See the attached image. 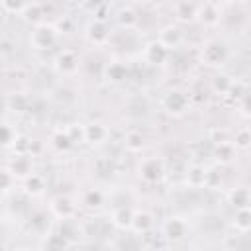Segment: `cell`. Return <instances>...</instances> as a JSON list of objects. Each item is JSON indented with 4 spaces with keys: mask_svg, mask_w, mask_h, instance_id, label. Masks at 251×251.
<instances>
[{
    "mask_svg": "<svg viewBox=\"0 0 251 251\" xmlns=\"http://www.w3.org/2000/svg\"><path fill=\"white\" fill-rule=\"evenodd\" d=\"M135 22H137V16H135V12H133L131 8H122V10L118 12V24H120V25H124V27H133Z\"/></svg>",
    "mask_w": 251,
    "mask_h": 251,
    "instance_id": "obj_28",
    "label": "cell"
},
{
    "mask_svg": "<svg viewBox=\"0 0 251 251\" xmlns=\"http://www.w3.org/2000/svg\"><path fill=\"white\" fill-rule=\"evenodd\" d=\"M18 139H20V137H18L16 129H14L10 124H6V126H4V145H6V147H12V145H16Z\"/></svg>",
    "mask_w": 251,
    "mask_h": 251,
    "instance_id": "obj_35",
    "label": "cell"
},
{
    "mask_svg": "<svg viewBox=\"0 0 251 251\" xmlns=\"http://www.w3.org/2000/svg\"><path fill=\"white\" fill-rule=\"evenodd\" d=\"M24 14H25L24 18H25L27 22H39L41 16H43V8H41V4H27Z\"/></svg>",
    "mask_w": 251,
    "mask_h": 251,
    "instance_id": "obj_32",
    "label": "cell"
},
{
    "mask_svg": "<svg viewBox=\"0 0 251 251\" xmlns=\"http://www.w3.org/2000/svg\"><path fill=\"white\" fill-rule=\"evenodd\" d=\"M227 198H229V204H231L235 210H239V208H249L251 190H247V188H235V190L229 192Z\"/></svg>",
    "mask_w": 251,
    "mask_h": 251,
    "instance_id": "obj_19",
    "label": "cell"
},
{
    "mask_svg": "<svg viewBox=\"0 0 251 251\" xmlns=\"http://www.w3.org/2000/svg\"><path fill=\"white\" fill-rule=\"evenodd\" d=\"M241 92H243V84H241V82H233V84H231L229 94H231L233 98H241V96H243Z\"/></svg>",
    "mask_w": 251,
    "mask_h": 251,
    "instance_id": "obj_37",
    "label": "cell"
},
{
    "mask_svg": "<svg viewBox=\"0 0 251 251\" xmlns=\"http://www.w3.org/2000/svg\"><path fill=\"white\" fill-rule=\"evenodd\" d=\"M235 147H241V149H249L251 145V129H237L235 131Z\"/></svg>",
    "mask_w": 251,
    "mask_h": 251,
    "instance_id": "obj_31",
    "label": "cell"
},
{
    "mask_svg": "<svg viewBox=\"0 0 251 251\" xmlns=\"http://www.w3.org/2000/svg\"><path fill=\"white\" fill-rule=\"evenodd\" d=\"M104 76H106V80H108V82L120 84V82H124V80L129 76V67H127L126 63L114 61V63H110V65L106 67V71H104Z\"/></svg>",
    "mask_w": 251,
    "mask_h": 251,
    "instance_id": "obj_9",
    "label": "cell"
},
{
    "mask_svg": "<svg viewBox=\"0 0 251 251\" xmlns=\"http://www.w3.org/2000/svg\"><path fill=\"white\" fill-rule=\"evenodd\" d=\"M249 208H251V198H249Z\"/></svg>",
    "mask_w": 251,
    "mask_h": 251,
    "instance_id": "obj_40",
    "label": "cell"
},
{
    "mask_svg": "<svg viewBox=\"0 0 251 251\" xmlns=\"http://www.w3.org/2000/svg\"><path fill=\"white\" fill-rule=\"evenodd\" d=\"M202 59L206 65H212V67H218V65H224L226 59H227V47L224 41H210L204 45L202 49Z\"/></svg>",
    "mask_w": 251,
    "mask_h": 251,
    "instance_id": "obj_3",
    "label": "cell"
},
{
    "mask_svg": "<svg viewBox=\"0 0 251 251\" xmlns=\"http://www.w3.org/2000/svg\"><path fill=\"white\" fill-rule=\"evenodd\" d=\"M206 175H208V169H204L202 165L188 167L186 169V182H188V186H192V188L206 186Z\"/></svg>",
    "mask_w": 251,
    "mask_h": 251,
    "instance_id": "obj_14",
    "label": "cell"
},
{
    "mask_svg": "<svg viewBox=\"0 0 251 251\" xmlns=\"http://www.w3.org/2000/svg\"><path fill=\"white\" fill-rule=\"evenodd\" d=\"M133 214L131 208H126V206H120L112 212V224L120 229H131V222H133Z\"/></svg>",
    "mask_w": 251,
    "mask_h": 251,
    "instance_id": "obj_13",
    "label": "cell"
},
{
    "mask_svg": "<svg viewBox=\"0 0 251 251\" xmlns=\"http://www.w3.org/2000/svg\"><path fill=\"white\" fill-rule=\"evenodd\" d=\"M82 204H84L86 208H90V210H98V208H102V204H104V194H102L100 190H96V188L86 190L84 196H82Z\"/></svg>",
    "mask_w": 251,
    "mask_h": 251,
    "instance_id": "obj_25",
    "label": "cell"
},
{
    "mask_svg": "<svg viewBox=\"0 0 251 251\" xmlns=\"http://www.w3.org/2000/svg\"><path fill=\"white\" fill-rule=\"evenodd\" d=\"M14 251H31V249H27V247H20V249H14Z\"/></svg>",
    "mask_w": 251,
    "mask_h": 251,
    "instance_id": "obj_39",
    "label": "cell"
},
{
    "mask_svg": "<svg viewBox=\"0 0 251 251\" xmlns=\"http://www.w3.org/2000/svg\"><path fill=\"white\" fill-rule=\"evenodd\" d=\"M55 41H57V31H55V27H51L47 24L37 25L31 33V43L35 49H49L55 45Z\"/></svg>",
    "mask_w": 251,
    "mask_h": 251,
    "instance_id": "obj_4",
    "label": "cell"
},
{
    "mask_svg": "<svg viewBox=\"0 0 251 251\" xmlns=\"http://www.w3.org/2000/svg\"><path fill=\"white\" fill-rule=\"evenodd\" d=\"M163 235L169 239V241H180L184 239L186 235V224L180 220V218H171L165 222L163 226Z\"/></svg>",
    "mask_w": 251,
    "mask_h": 251,
    "instance_id": "obj_8",
    "label": "cell"
},
{
    "mask_svg": "<svg viewBox=\"0 0 251 251\" xmlns=\"http://www.w3.org/2000/svg\"><path fill=\"white\" fill-rule=\"evenodd\" d=\"M71 241L65 239L59 231L57 233H47L43 243H41V251H69Z\"/></svg>",
    "mask_w": 251,
    "mask_h": 251,
    "instance_id": "obj_12",
    "label": "cell"
},
{
    "mask_svg": "<svg viewBox=\"0 0 251 251\" xmlns=\"http://www.w3.org/2000/svg\"><path fill=\"white\" fill-rule=\"evenodd\" d=\"M8 106L14 112H25L29 108V100L24 94H12V96H8Z\"/></svg>",
    "mask_w": 251,
    "mask_h": 251,
    "instance_id": "obj_27",
    "label": "cell"
},
{
    "mask_svg": "<svg viewBox=\"0 0 251 251\" xmlns=\"http://www.w3.org/2000/svg\"><path fill=\"white\" fill-rule=\"evenodd\" d=\"M231 84H233V80H231L227 75H218V76H214V80H212V88H214L216 92H220V94H229Z\"/></svg>",
    "mask_w": 251,
    "mask_h": 251,
    "instance_id": "obj_26",
    "label": "cell"
},
{
    "mask_svg": "<svg viewBox=\"0 0 251 251\" xmlns=\"http://www.w3.org/2000/svg\"><path fill=\"white\" fill-rule=\"evenodd\" d=\"M167 57H169V49L159 39L149 41L145 45V49H143V59L149 65H163L167 61Z\"/></svg>",
    "mask_w": 251,
    "mask_h": 251,
    "instance_id": "obj_5",
    "label": "cell"
},
{
    "mask_svg": "<svg viewBox=\"0 0 251 251\" xmlns=\"http://www.w3.org/2000/svg\"><path fill=\"white\" fill-rule=\"evenodd\" d=\"M210 139H212L216 145L229 143V135H227V131H226V129H220V127H216V129L210 131Z\"/></svg>",
    "mask_w": 251,
    "mask_h": 251,
    "instance_id": "obj_34",
    "label": "cell"
},
{
    "mask_svg": "<svg viewBox=\"0 0 251 251\" xmlns=\"http://www.w3.org/2000/svg\"><path fill=\"white\" fill-rule=\"evenodd\" d=\"M55 69L61 75H73L78 69V57L71 51V49H63L57 57H55Z\"/></svg>",
    "mask_w": 251,
    "mask_h": 251,
    "instance_id": "obj_6",
    "label": "cell"
},
{
    "mask_svg": "<svg viewBox=\"0 0 251 251\" xmlns=\"http://www.w3.org/2000/svg\"><path fill=\"white\" fill-rule=\"evenodd\" d=\"M153 227V218L147 212H135L133 214V222H131V229L135 233H147Z\"/></svg>",
    "mask_w": 251,
    "mask_h": 251,
    "instance_id": "obj_17",
    "label": "cell"
},
{
    "mask_svg": "<svg viewBox=\"0 0 251 251\" xmlns=\"http://www.w3.org/2000/svg\"><path fill=\"white\" fill-rule=\"evenodd\" d=\"M25 6H27V4L10 2V0H4V2H2V10L8 12V14H24V12H25Z\"/></svg>",
    "mask_w": 251,
    "mask_h": 251,
    "instance_id": "obj_33",
    "label": "cell"
},
{
    "mask_svg": "<svg viewBox=\"0 0 251 251\" xmlns=\"http://www.w3.org/2000/svg\"><path fill=\"white\" fill-rule=\"evenodd\" d=\"M124 145L131 153H137V151H141L145 147V137L141 135V131H135V129L133 131H127L126 137H124Z\"/></svg>",
    "mask_w": 251,
    "mask_h": 251,
    "instance_id": "obj_22",
    "label": "cell"
},
{
    "mask_svg": "<svg viewBox=\"0 0 251 251\" xmlns=\"http://www.w3.org/2000/svg\"><path fill=\"white\" fill-rule=\"evenodd\" d=\"M159 41H161L167 49H171V47H178L180 41H182V33H180L178 27H175V25H167V27L161 31Z\"/></svg>",
    "mask_w": 251,
    "mask_h": 251,
    "instance_id": "obj_15",
    "label": "cell"
},
{
    "mask_svg": "<svg viewBox=\"0 0 251 251\" xmlns=\"http://www.w3.org/2000/svg\"><path fill=\"white\" fill-rule=\"evenodd\" d=\"M10 173L14 175V178L16 176L27 178L31 175V161H29V157L27 155H16V159L12 161V171Z\"/></svg>",
    "mask_w": 251,
    "mask_h": 251,
    "instance_id": "obj_16",
    "label": "cell"
},
{
    "mask_svg": "<svg viewBox=\"0 0 251 251\" xmlns=\"http://www.w3.org/2000/svg\"><path fill=\"white\" fill-rule=\"evenodd\" d=\"M216 159L220 163H229L233 159V145L231 143H224V145H216Z\"/></svg>",
    "mask_w": 251,
    "mask_h": 251,
    "instance_id": "obj_30",
    "label": "cell"
},
{
    "mask_svg": "<svg viewBox=\"0 0 251 251\" xmlns=\"http://www.w3.org/2000/svg\"><path fill=\"white\" fill-rule=\"evenodd\" d=\"M161 104H163V108H165L167 114H171V116H182L188 110V96L182 90L173 88V90L165 92Z\"/></svg>",
    "mask_w": 251,
    "mask_h": 251,
    "instance_id": "obj_1",
    "label": "cell"
},
{
    "mask_svg": "<svg viewBox=\"0 0 251 251\" xmlns=\"http://www.w3.org/2000/svg\"><path fill=\"white\" fill-rule=\"evenodd\" d=\"M49 224H51V218H49L45 212H35V214H31V218H29V227H31V231H35V233H47Z\"/></svg>",
    "mask_w": 251,
    "mask_h": 251,
    "instance_id": "obj_23",
    "label": "cell"
},
{
    "mask_svg": "<svg viewBox=\"0 0 251 251\" xmlns=\"http://www.w3.org/2000/svg\"><path fill=\"white\" fill-rule=\"evenodd\" d=\"M222 182V175L214 169H208V175H206V186L208 188H218Z\"/></svg>",
    "mask_w": 251,
    "mask_h": 251,
    "instance_id": "obj_36",
    "label": "cell"
},
{
    "mask_svg": "<svg viewBox=\"0 0 251 251\" xmlns=\"http://www.w3.org/2000/svg\"><path fill=\"white\" fill-rule=\"evenodd\" d=\"M53 145H55L59 151H69L75 143H73V139H71V135H69L67 131H57V133L53 135Z\"/></svg>",
    "mask_w": 251,
    "mask_h": 251,
    "instance_id": "obj_29",
    "label": "cell"
},
{
    "mask_svg": "<svg viewBox=\"0 0 251 251\" xmlns=\"http://www.w3.org/2000/svg\"><path fill=\"white\" fill-rule=\"evenodd\" d=\"M175 14H176V20L180 22H192L198 16V6L192 2H180L175 6Z\"/></svg>",
    "mask_w": 251,
    "mask_h": 251,
    "instance_id": "obj_18",
    "label": "cell"
},
{
    "mask_svg": "<svg viewBox=\"0 0 251 251\" xmlns=\"http://www.w3.org/2000/svg\"><path fill=\"white\" fill-rule=\"evenodd\" d=\"M108 135H110L108 127L104 124H100V122H90V124L84 126V141L90 143V145L104 143L108 139Z\"/></svg>",
    "mask_w": 251,
    "mask_h": 251,
    "instance_id": "obj_7",
    "label": "cell"
},
{
    "mask_svg": "<svg viewBox=\"0 0 251 251\" xmlns=\"http://www.w3.org/2000/svg\"><path fill=\"white\" fill-rule=\"evenodd\" d=\"M165 173H167L165 163H163L159 157H149V159H145V161L141 163V167H139V176H141L145 182H149V184L159 182V180L165 176Z\"/></svg>",
    "mask_w": 251,
    "mask_h": 251,
    "instance_id": "obj_2",
    "label": "cell"
},
{
    "mask_svg": "<svg viewBox=\"0 0 251 251\" xmlns=\"http://www.w3.org/2000/svg\"><path fill=\"white\" fill-rule=\"evenodd\" d=\"M233 227L239 231L251 229V208H239L233 214Z\"/></svg>",
    "mask_w": 251,
    "mask_h": 251,
    "instance_id": "obj_21",
    "label": "cell"
},
{
    "mask_svg": "<svg viewBox=\"0 0 251 251\" xmlns=\"http://www.w3.org/2000/svg\"><path fill=\"white\" fill-rule=\"evenodd\" d=\"M51 212L59 218V220H69L75 214V204L69 196H57L51 204Z\"/></svg>",
    "mask_w": 251,
    "mask_h": 251,
    "instance_id": "obj_10",
    "label": "cell"
},
{
    "mask_svg": "<svg viewBox=\"0 0 251 251\" xmlns=\"http://www.w3.org/2000/svg\"><path fill=\"white\" fill-rule=\"evenodd\" d=\"M243 110H245L247 114H251V96H245V98H243Z\"/></svg>",
    "mask_w": 251,
    "mask_h": 251,
    "instance_id": "obj_38",
    "label": "cell"
},
{
    "mask_svg": "<svg viewBox=\"0 0 251 251\" xmlns=\"http://www.w3.org/2000/svg\"><path fill=\"white\" fill-rule=\"evenodd\" d=\"M86 37L92 41V43H104L108 37H110V29L106 25V22H98V20H92L86 27Z\"/></svg>",
    "mask_w": 251,
    "mask_h": 251,
    "instance_id": "obj_11",
    "label": "cell"
},
{
    "mask_svg": "<svg viewBox=\"0 0 251 251\" xmlns=\"http://www.w3.org/2000/svg\"><path fill=\"white\" fill-rule=\"evenodd\" d=\"M249 153H251V145H249Z\"/></svg>",
    "mask_w": 251,
    "mask_h": 251,
    "instance_id": "obj_41",
    "label": "cell"
},
{
    "mask_svg": "<svg viewBox=\"0 0 251 251\" xmlns=\"http://www.w3.org/2000/svg\"><path fill=\"white\" fill-rule=\"evenodd\" d=\"M198 16L208 25H214L220 20V12H218V8L214 4H202V6H198Z\"/></svg>",
    "mask_w": 251,
    "mask_h": 251,
    "instance_id": "obj_24",
    "label": "cell"
},
{
    "mask_svg": "<svg viewBox=\"0 0 251 251\" xmlns=\"http://www.w3.org/2000/svg\"><path fill=\"white\" fill-rule=\"evenodd\" d=\"M24 188H25V192H27V194L37 196V194H41V192H43V188H45V180H43V176H41V175L31 173L27 178H24Z\"/></svg>",
    "mask_w": 251,
    "mask_h": 251,
    "instance_id": "obj_20",
    "label": "cell"
}]
</instances>
